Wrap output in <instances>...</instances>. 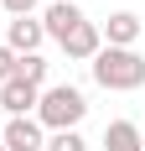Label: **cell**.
<instances>
[{"label": "cell", "mask_w": 145, "mask_h": 151, "mask_svg": "<svg viewBox=\"0 0 145 151\" xmlns=\"http://www.w3.org/2000/svg\"><path fill=\"white\" fill-rule=\"evenodd\" d=\"M88 73H93V83L109 89V94H135L145 83V58L135 47H99V58L88 63Z\"/></svg>", "instance_id": "cell-1"}, {"label": "cell", "mask_w": 145, "mask_h": 151, "mask_svg": "<svg viewBox=\"0 0 145 151\" xmlns=\"http://www.w3.org/2000/svg\"><path fill=\"white\" fill-rule=\"evenodd\" d=\"M83 115H88V94L78 89V83H52V89H42V99H36V115H31V120L52 136V130H78V125H83Z\"/></svg>", "instance_id": "cell-2"}, {"label": "cell", "mask_w": 145, "mask_h": 151, "mask_svg": "<svg viewBox=\"0 0 145 151\" xmlns=\"http://www.w3.org/2000/svg\"><path fill=\"white\" fill-rule=\"evenodd\" d=\"M36 21H42V31L52 37V42H62V37L78 26V21H88V16H83V5H78V0H47Z\"/></svg>", "instance_id": "cell-3"}, {"label": "cell", "mask_w": 145, "mask_h": 151, "mask_svg": "<svg viewBox=\"0 0 145 151\" xmlns=\"http://www.w3.org/2000/svg\"><path fill=\"white\" fill-rule=\"evenodd\" d=\"M57 47H62V58H68V63H93V58H99V47H104V37H99L93 21H78Z\"/></svg>", "instance_id": "cell-4"}, {"label": "cell", "mask_w": 145, "mask_h": 151, "mask_svg": "<svg viewBox=\"0 0 145 151\" xmlns=\"http://www.w3.org/2000/svg\"><path fill=\"white\" fill-rule=\"evenodd\" d=\"M0 146H5V151H42L47 146V130L31 120V115H21V120H5V125H0Z\"/></svg>", "instance_id": "cell-5"}, {"label": "cell", "mask_w": 145, "mask_h": 151, "mask_svg": "<svg viewBox=\"0 0 145 151\" xmlns=\"http://www.w3.org/2000/svg\"><path fill=\"white\" fill-rule=\"evenodd\" d=\"M42 42H47V31H42V21H36V16H16L11 26H5V47H11L16 58L42 52Z\"/></svg>", "instance_id": "cell-6"}, {"label": "cell", "mask_w": 145, "mask_h": 151, "mask_svg": "<svg viewBox=\"0 0 145 151\" xmlns=\"http://www.w3.org/2000/svg\"><path fill=\"white\" fill-rule=\"evenodd\" d=\"M140 31H145V21H140L135 11H114V16L99 26V37H104V47H135Z\"/></svg>", "instance_id": "cell-7"}, {"label": "cell", "mask_w": 145, "mask_h": 151, "mask_svg": "<svg viewBox=\"0 0 145 151\" xmlns=\"http://www.w3.org/2000/svg\"><path fill=\"white\" fill-rule=\"evenodd\" d=\"M36 99H42V89H31V83H21V78H11V83H0V109H5V120H21V115H36Z\"/></svg>", "instance_id": "cell-8"}, {"label": "cell", "mask_w": 145, "mask_h": 151, "mask_svg": "<svg viewBox=\"0 0 145 151\" xmlns=\"http://www.w3.org/2000/svg\"><path fill=\"white\" fill-rule=\"evenodd\" d=\"M99 146H104V151H145V130H140L135 120H109Z\"/></svg>", "instance_id": "cell-9"}, {"label": "cell", "mask_w": 145, "mask_h": 151, "mask_svg": "<svg viewBox=\"0 0 145 151\" xmlns=\"http://www.w3.org/2000/svg\"><path fill=\"white\" fill-rule=\"evenodd\" d=\"M47 73H52V63L42 52H31V58H16V78L31 83V89H47Z\"/></svg>", "instance_id": "cell-10"}, {"label": "cell", "mask_w": 145, "mask_h": 151, "mask_svg": "<svg viewBox=\"0 0 145 151\" xmlns=\"http://www.w3.org/2000/svg\"><path fill=\"white\" fill-rule=\"evenodd\" d=\"M42 151H88V141H83V130H52Z\"/></svg>", "instance_id": "cell-11"}, {"label": "cell", "mask_w": 145, "mask_h": 151, "mask_svg": "<svg viewBox=\"0 0 145 151\" xmlns=\"http://www.w3.org/2000/svg\"><path fill=\"white\" fill-rule=\"evenodd\" d=\"M36 5L42 0H0V11H11V21L16 16H36Z\"/></svg>", "instance_id": "cell-12"}, {"label": "cell", "mask_w": 145, "mask_h": 151, "mask_svg": "<svg viewBox=\"0 0 145 151\" xmlns=\"http://www.w3.org/2000/svg\"><path fill=\"white\" fill-rule=\"evenodd\" d=\"M11 78H16V52L0 42V83H11Z\"/></svg>", "instance_id": "cell-13"}, {"label": "cell", "mask_w": 145, "mask_h": 151, "mask_svg": "<svg viewBox=\"0 0 145 151\" xmlns=\"http://www.w3.org/2000/svg\"><path fill=\"white\" fill-rule=\"evenodd\" d=\"M0 151H5V146H0Z\"/></svg>", "instance_id": "cell-14"}, {"label": "cell", "mask_w": 145, "mask_h": 151, "mask_svg": "<svg viewBox=\"0 0 145 151\" xmlns=\"http://www.w3.org/2000/svg\"><path fill=\"white\" fill-rule=\"evenodd\" d=\"M0 125H5V120H0Z\"/></svg>", "instance_id": "cell-15"}]
</instances>
